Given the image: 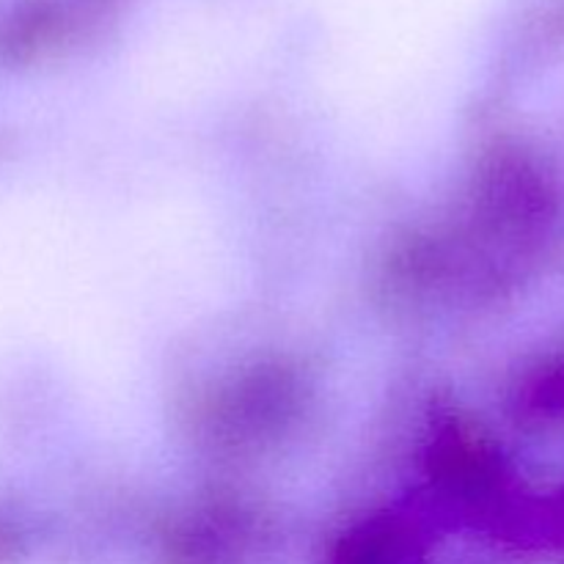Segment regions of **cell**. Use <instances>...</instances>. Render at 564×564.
<instances>
[]
</instances>
